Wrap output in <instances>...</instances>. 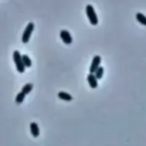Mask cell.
I'll list each match as a JSON object with an SVG mask.
<instances>
[{
  "mask_svg": "<svg viewBox=\"0 0 146 146\" xmlns=\"http://www.w3.org/2000/svg\"><path fill=\"white\" fill-rule=\"evenodd\" d=\"M86 13L87 18H88L91 25L97 26L98 24V17L94 9V7L92 4H87L86 6Z\"/></svg>",
  "mask_w": 146,
  "mask_h": 146,
  "instance_id": "1",
  "label": "cell"
},
{
  "mask_svg": "<svg viewBox=\"0 0 146 146\" xmlns=\"http://www.w3.org/2000/svg\"><path fill=\"white\" fill-rule=\"evenodd\" d=\"M13 60L15 64L16 67V70L18 71V73L20 74H23L25 72V66L22 62V59H21V55L19 52V50H15L13 52Z\"/></svg>",
  "mask_w": 146,
  "mask_h": 146,
  "instance_id": "2",
  "label": "cell"
},
{
  "mask_svg": "<svg viewBox=\"0 0 146 146\" xmlns=\"http://www.w3.org/2000/svg\"><path fill=\"white\" fill-rule=\"evenodd\" d=\"M34 27H35V26H34L33 22H29L27 25V27L23 32L22 38H21V41L23 44H27L29 42V39L31 38V35H32L33 30H34Z\"/></svg>",
  "mask_w": 146,
  "mask_h": 146,
  "instance_id": "3",
  "label": "cell"
},
{
  "mask_svg": "<svg viewBox=\"0 0 146 146\" xmlns=\"http://www.w3.org/2000/svg\"><path fill=\"white\" fill-rule=\"evenodd\" d=\"M101 62H102V58H101L100 56H98V55L94 56V57L92 58L91 66H90V68H89V72H90V74H94V73H95V71L100 67Z\"/></svg>",
  "mask_w": 146,
  "mask_h": 146,
  "instance_id": "4",
  "label": "cell"
},
{
  "mask_svg": "<svg viewBox=\"0 0 146 146\" xmlns=\"http://www.w3.org/2000/svg\"><path fill=\"white\" fill-rule=\"evenodd\" d=\"M60 37L63 43L65 44H70L73 42V38L70 34V33L68 30H61L60 32Z\"/></svg>",
  "mask_w": 146,
  "mask_h": 146,
  "instance_id": "5",
  "label": "cell"
},
{
  "mask_svg": "<svg viewBox=\"0 0 146 146\" xmlns=\"http://www.w3.org/2000/svg\"><path fill=\"white\" fill-rule=\"evenodd\" d=\"M98 79L95 77L94 74H90L87 75V82L89 84V86L92 89H96L98 86Z\"/></svg>",
  "mask_w": 146,
  "mask_h": 146,
  "instance_id": "6",
  "label": "cell"
},
{
  "mask_svg": "<svg viewBox=\"0 0 146 146\" xmlns=\"http://www.w3.org/2000/svg\"><path fill=\"white\" fill-rule=\"evenodd\" d=\"M30 132H31V134L33 135V137H34V138H38L39 136L40 131H39L38 125L36 122L30 123Z\"/></svg>",
  "mask_w": 146,
  "mask_h": 146,
  "instance_id": "7",
  "label": "cell"
},
{
  "mask_svg": "<svg viewBox=\"0 0 146 146\" xmlns=\"http://www.w3.org/2000/svg\"><path fill=\"white\" fill-rule=\"evenodd\" d=\"M57 97H58L59 99L66 101V102H70V101L73 100V97L69 93L65 92H59L58 94H57Z\"/></svg>",
  "mask_w": 146,
  "mask_h": 146,
  "instance_id": "8",
  "label": "cell"
},
{
  "mask_svg": "<svg viewBox=\"0 0 146 146\" xmlns=\"http://www.w3.org/2000/svg\"><path fill=\"white\" fill-rule=\"evenodd\" d=\"M136 17V20L138 22H139L141 25L143 26H145L146 27V16L143 14V13H140V12H138L135 15Z\"/></svg>",
  "mask_w": 146,
  "mask_h": 146,
  "instance_id": "9",
  "label": "cell"
},
{
  "mask_svg": "<svg viewBox=\"0 0 146 146\" xmlns=\"http://www.w3.org/2000/svg\"><path fill=\"white\" fill-rule=\"evenodd\" d=\"M33 89V85L32 83H27V84H25L23 86V87L21 88V92H22L25 95H27V94H29L32 92Z\"/></svg>",
  "mask_w": 146,
  "mask_h": 146,
  "instance_id": "10",
  "label": "cell"
},
{
  "mask_svg": "<svg viewBox=\"0 0 146 146\" xmlns=\"http://www.w3.org/2000/svg\"><path fill=\"white\" fill-rule=\"evenodd\" d=\"M104 74V67H102V66H100V67H99V68L95 71L94 75H95V77L98 79V80H100L103 78Z\"/></svg>",
  "mask_w": 146,
  "mask_h": 146,
  "instance_id": "11",
  "label": "cell"
},
{
  "mask_svg": "<svg viewBox=\"0 0 146 146\" xmlns=\"http://www.w3.org/2000/svg\"><path fill=\"white\" fill-rule=\"evenodd\" d=\"M21 59H22V62H23L25 68H30L32 66V61L27 55H22Z\"/></svg>",
  "mask_w": 146,
  "mask_h": 146,
  "instance_id": "12",
  "label": "cell"
},
{
  "mask_svg": "<svg viewBox=\"0 0 146 146\" xmlns=\"http://www.w3.org/2000/svg\"><path fill=\"white\" fill-rule=\"evenodd\" d=\"M25 98H26V95L22 92H20L17 95H16V98H15V103L17 104H21L23 103V101L25 100Z\"/></svg>",
  "mask_w": 146,
  "mask_h": 146,
  "instance_id": "13",
  "label": "cell"
}]
</instances>
